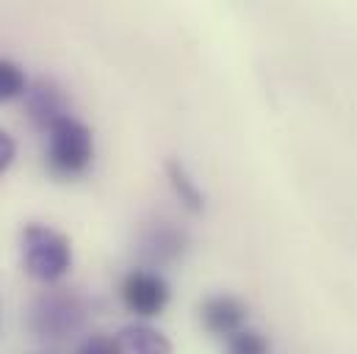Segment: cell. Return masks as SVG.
I'll return each instance as SVG.
<instances>
[{"label":"cell","instance_id":"3957f363","mask_svg":"<svg viewBox=\"0 0 357 354\" xmlns=\"http://www.w3.org/2000/svg\"><path fill=\"white\" fill-rule=\"evenodd\" d=\"M119 299L136 318H155L172 302V285L161 271L130 268L119 282Z\"/></svg>","mask_w":357,"mask_h":354},{"label":"cell","instance_id":"30bf717a","mask_svg":"<svg viewBox=\"0 0 357 354\" xmlns=\"http://www.w3.org/2000/svg\"><path fill=\"white\" fill-rule=\"evenodd\" d=\"M225 354H271V344L261 330H241L225 341Z\"/></svg>","mask_w":357,"mask_h":354},{"label":"cell","instance_id":"52a82bcc","mask_svg":"<svg viewBox=\"0 0 357 354\" xmlns=\"http://www.w3.org/2000/svg\"><path fill=\"white\" fill-rule=\"evenodd\" d=\"M122 354H172V341L147 321L128 324L116 332Z\"/></svg>","mask_w":357,"mask_h":354},{"label":"cell","instance_id":"5b68a950","mask_svg":"<svg viewBox=\"0 0 357 354\" xmlns=\"http://www.w3.org/2000/svg\"><path fill=\"white\" fill-rule=\"evenodd\" d=\"M84 321V307L75 296L53 293L45 296L33 310V327L45 338H64L67 332H75Z\"/></svg>","mask_w":357,"mask_h":354},{"label":"cell","instance_id":"8992f818","mask_svg":"<svg viewBox=\"0 0 357 354\" xmlns=\"http://www.w3.org/2000/svg\"><path fill=\"white\" fill-rule=\"evenodd\" d=\"M22 102H25V111H28L31 122H33L39 130H45V133H47L59 119L70 116L64 91L56 86L53 81H47V78H39V81L28 84V91H25Z\"/></svg>","mask_w":357,"mask_h":354},{"label":"cell","instance_id":"277c9868","mask_svg":"<svg viewBox=\"0 0 357 354\" xmlns=\"http://www.w3.org/2000/svg\"><path fill=\"white\" fill-rule=\"evenodd\" d=\"M250 307L233 293H211L199 305V324L213 338H233L236 332L247 330Z\"/></svg>","mask_w":357,"mask_h":354},{"label":"cell","instance_id":"8fae6325","mask_svg":"<svg viewBox=\"0 0 357 354\" xmlns=\"http://www.w3.org/2000/svg\"><path fill=\"white\" fill-rule=\"evenodd\" d=\"M75 354H122V349H119L116 335L91 332V335H86V338L78 344V352Z\"/></svg>","mask_w":357,"mask_h":354},{"label":"cell","instance_id":"7c38bea8","mask_svg":"<svg viewBox=\"0 0 357 354\" xmlns=\"http://www.w3.org/2000/svg\"><path fill=\"white\" fill-rule=\"evenodd\" d=\"M14 158H17V141L8 130L0 128V175H6L11 169Z\"/></svg>","mask_w":357,"mask_h":354},{"label":"cell","instance_id":"6da1fadb","mask_svg":"<svg viewBox=\"0 0 357 354\" xmlns=\"http://www.w3.org/2000/svg\"><path fill=\"white\" fill-rule=\"evenodd\" d=\"M20 261L28 277L53 285L64 279L73 268V244L56 227L31 222L20 233Z\"/></svg>","mask_w":357,"mask_h":354},{"label":"cell","instance_id":"ba28073f","mask_svg":"<svg viewBox=\"0 0 357 354\" xmlns=\"http://www.w3.org/2000/svg\"><path fill=\"white\" fill-rule=\"evenodd\" d=\"M164 172H167V180H169L175 197L180 199V205L191 213H202L205 210V194H202L199 183L194 180V175L188 172V167L180 158H167Z\"/></svg>","mask_w":357,"mask_h":354},{"label":"cell","instance_id":"9c48e42d","mask_svg":"<svg viewBox=\"0 0 357 354\" xmlns=\"http://www.w3.org/2000/svg\"><path fill=\"white\" fill-rule=\"evenodd\" d=\"M25 91H28L25 70L11 59H0V102L20 100L25 97Z\"/></svg>","mask_w":357,"mask_h":354},{"label":"cell","instance_id":"7a4b0ae2","mask_svg":"<svg viewBox=\"0 0 357 354\" xmlns=\"http://www.w3.org/2000/svg\"><path fill=\"white\" fill-rule=\"evenodd\" d=\"M94 161V133L73 114L47 130V167L59 177L84 175Z\"/></svg>","mask_w":357,"mask_h":354}]
</instances>
